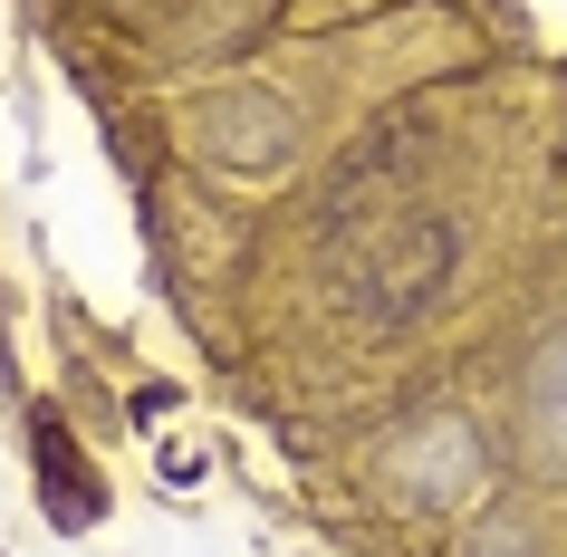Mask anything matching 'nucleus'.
Masks as SVG:
<instances>
[{
	"mask_svg": "<svg viewBox=\"0 0 567 557\" xmlns=\"http://www.w3.org/2000/svg\"><path fill=\"white\" fill-rule=\"evenodd\" d=\"M481 481H491V452H481V433L462 413H423V423H404V433L385 442V491H394V509H414V519H452Z\"/></svg>",
	"mask_w": 567,
	"mask_h": 557,
	"instance_id": "nucleus-1",
	"label": "nucleus"
},
{
	"mask_svg": "<svg viewBox=\"0 0 567 557\" xmlns=\"http://www.w3.org/2000/svg\"><path fill=\"white\" fill-rule=\"evenodd\" d=\"M452 250H462V240H452V221H414L394 250H375V260H365V308H375L385 327L423 318V308L452 289Z\"/></svg>",
	"mask_w": 567,
	"mask_h": 557,
	"instance_id": "nucleus-2",
	"label": "nucleus"
},
{
	"mask_svg": "<svg viewBox=\"0 0 567 557\" xmlns=\"http://www.w3.org/2000/svg\"><path fill=\"white\" fill-rule=\"evenodd\" d=\"M519 423H529V462L548 481H567V327H548L519 375Z\"/></svg>",
	"mask_w": 567,
	"mask_h": 557,
	"instance_id": "nucleus-3",
	"label": "nucleus"
},
{
	"mask_svg": "<svg viewBox=\"0 0 567 557\" xmlns=\"http://www.w3.org/2000/svg\"><path fill=\"white\" fill-rule=\"evenodd\" d=\"M462 557H529V528H519V519H481V538Z\"/></svg>",
	"mask_w": 567,
	"mask_h": 557,
	"instance_id": "nucleus-4",
	"label": "nucleus"
}]
</instances>
